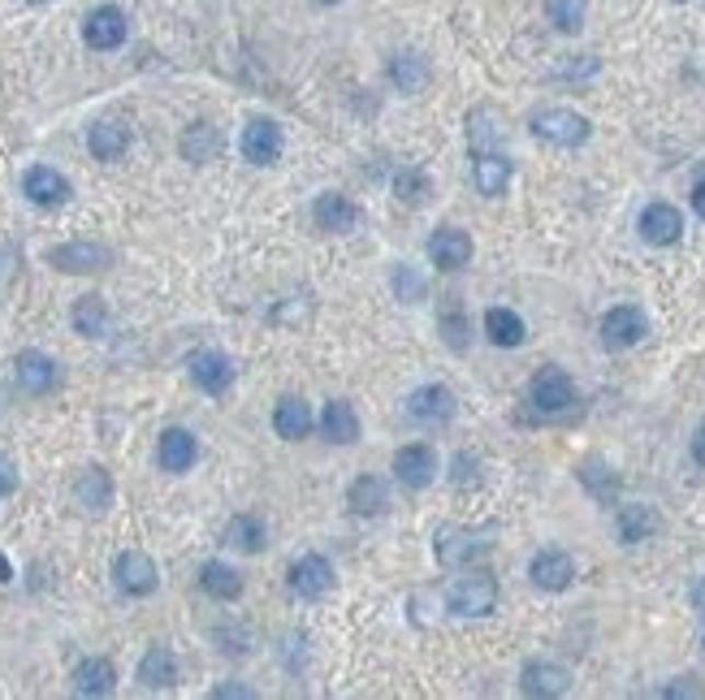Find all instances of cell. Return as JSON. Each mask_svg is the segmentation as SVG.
Wrapping results in <instances>:
<instances>
[{"label":"cell","mask_w":705,"mask_h":700,"mask_svg":"<svg viewBox=\"0 0 705 700\" xmlns=\"http://www.w3.org/2000/svg\"><path fill=\"white\" fill-rule=\"evenodd\" d=\"M485 338H489L494 347H520V342L529 338V329H524L520 312H511V307H489V312H485Z\"/></svg>","instance_id":"d4e9b609"},{"label":"cell","mask_w":705,"mask_h":700,"mask_svg":"<svg viewBox=\"0 0 705 700\" xmlns=\"http://www.w3.org/2000/svg\"><path fill=\"white\" fill-rule=\"evenodd\" d=\"M529 398L541 416H563V411L576 402V385H571V376H567L563 368L550 363V368H541V372L532 376Z\"/></svg>","instance_id":"277c9868"},{"label":"cell","mask_w":705,"mask_h":700,"mask_svg":"<svg viewBox=\"0 0 705 700\" xmlns=\"http://www.w3.org/2000/svg\"><path fill=\"white\" fill-rule=\"evenodd\" d=\"M693 606H697V610L705 614V580L697 584V588H693Z\"/></svg>","instance_id":"816d5d0a"},{"label":"cell","mask_w":705,"mask_h":700,"mask_svg":"<svg viewBox=\"0 0 705 700\" xmlns=\"http://www.w3.org/2000/svg\"><path fill=\"white\" fill-rule=\"evenodd\" d=\"M18 385L26 394H48L57 385V363L44 350H22L18 354Z\"/></svg>","instance_id":"7402d4cb"},{"label":"cell","mask_w":705,"mask_h":700,"mask_svg":"<svg viewBox=\"0 0 705 700\" xmlns=\"http://www.w3.org/2000/svg\"><path fill=\"white\" fill-rule=\"evenodd\" d=\"M290 588H294L299 597H308V602L325 597V593L334 588V567H330V558H321V553L299 558V562L290 567Z\"/></svg>","instance_id":"30bf717a"},{"label":"cell","mask_w":705,"mask_h":700,"mask_svg":"<svg viewBox=\"0 0 705 700\" xmlns=\"http://www.w3.org/2000/svg\"><path fill=\"white\" fill-rule=\"evenodd\" d=\"M325 4H334V0H325Z\"/></svg>","instance_id":"db71d44e"},{"label":"cell","mask_w":705,"mask_h":700,"mask_svg":"<svg viewBox=\"0 0 705 700\" xmlns=\"http://www.w3.org/2000/svg\"><path fill=\"white\" fill-rule=\"evenodd\" d=\"M31 4H44V0H31Z\"/></svg>","instance_id":"f5cc1de1"},{"label":"cell","mask_w":705,"mask_h":700,"mask_svg":"<svg viewBox=\"0 0 705 700\" xmlns=\"http://www.w3.org/2000/svg\"><path fill=\"white\" fill-rule=\"evenodd\" d=\"M199 584H204V593L217 597V602H234V597L243 593V575H239L234 567H226V562H204Z\"/></svg>","instance_id":"d6a6232c"},{"label":"cell","mask_w":705,"mask_h":700,"mask_svg":"<svg viewBox=\"0 0 705 700\" xmlns=\"http://www.w3.org/2000/svg\"><path fill=\"white\" fill-rule=\"evenodd\" d=\"M649 334V316L636 303H619L602 316V347L606 350H627L636 347Z\"/></svg>","instance_id":"5b68a950"},{"label":"cell","mask_w":705,"mask_h":700,"mask_svg":"<svg viewBox=\"0 0 705 700\" xmlns=\"http://www.w3.org/2000/svg\"><path fill=\"white\" fill-rule=\"evenodd\" d=\"M454 394L446 385H420L412 398H407V416L420 420V424H446L454 420Z\"/></svg>","instance_id":"4fadbf2b"},{"label":"cell","mask_w":705,"mask_h":700,"mask_svg":"<svg viewBox=\"0 0 705 700\" xmlns=\"http://www.w3.org/2000/svg\"><path fill=\"white\" fill-rule=\"evenodd\" d=\"M580 480L593 489V498H598V502H611V498H615V489H619V476H611L602 463H585Z\"/></svg>","instance_id":"f35d334b"},{"label":"cell","mask_w":705,"mask_h":700,"mask_svg":"<svg viewBox=\"0 0 705 700\" xmlns=\"http://www.w3.org/2000/svg\"><path fill=\"white\" fill-rule=\"evenodd\" d=\"M273 429L281 441H299L312 433V411L303 398H281L277 411H273Z\"/></svg>","instance_id":"484cf974"},{"label":"cell","mask_w":705,"mask_h":700,"mask_svg":"<svg viewBox=\"0 0 705 700\" xmlns=\"http://www.w3.org/2000/svg\"><path fill=\"white\" fill-rule=\"evenodd\" d=\"M217 152H221V135H217V126H208V121L186 126V135H182V156H186L190 165H204V161H212Z\"/></svg>","instance_id":"1f68e13d"},{"label":"cell","mask_w":705,"mask_h":700,"mask_svg":"<svg viewBox=\"0 0 705 700\" xmlns=\"http://www.w3.org/2000/svg\"><path fill=\"white\" fill-rule=\"evenodd\" d=\"M186 368H190V381H195L204 394H221V389H230V381H234V368H230V359H226L221 350H195Z\"/></svg>","instance_id":"5bb4252c"},{"label":"cell","mask_w":705,"mask_h":700,"mask_svg":"<svg viewBox=\"0 0 705 700\" xmlns=\"http://www.w3.org/2000/svg\"><path fill=\"white\" fill-rule=\"evenodd\" d=\"M22 190H26V199L39 203V208H57V203L70 199V182L57 174V170H48V165H35L31 174L22 177Z\"/></svg>","instance_id":"e0dca14e"},{"label":"cell","mask_w":705,"mask_h":700,"mask_svg":"<svg viewBox=\"0 0 705 700\" xmlns=\"http://www.w3.org/2000/svg\"><path fill=\"white\" fill-rule=\"evenodd\" d=\"M88 148L95 161H117V156H126V148H130V126L117 121V117L95 121L88 135Z\"/></svg>","instance_id":"ffe728a7"},{"label":"cell","mask_w":705,"mask_h":700,"mask_svg":"<svg viewBox=\"0 0 705 700\" xmlns=\"http://www.w3.org/2000/svg\"><path fill=\"white\" fill-rule=\"evenodd\" d=\"M693 212L705 221V177H697V182H693Z\"/></svg>","instance_id":"c3c4849f"},{"label":"cell","mask_w":705,"mask_h":700,"mask_svg":"<svg viewBox=\"0 0 705 700\" xmlns=\"http://www.w3.org/2000/svg\"><path fill=\"white\" fill-rule=\"evenodd\" d=\"M394 290H398L407 303H416V299H425V277L412 272V268H398V272H394Z\"/></svg>","instance_id":"60d3db41"},{"label":"cell","mask_w":705,"mask_h":700,"mask_svg":"<svg viewBox=\"0 0 705 700\" xmlns=\"http://www.w3.org/2000/svg\"><path fill=\"white\" fill-rule=\"evenodd\" d=\"M117 688V670L108 657H91L74 670V692L79 697H108Z\"/></svg>","instance_id":"4316f807"},{"label":"cell","mask_w":705,"mask_h":700,"mask_svg":"<svg viewBox=\"0 0 705 700\" xmlns=\"http://www.w3.org/2000/svg\"><path fill=\"white\" fill-rule=\"evenodd\" d=\"M467 139L476 152H494V143L502 139V126H498V113L494 108H476L467 117Z\"/></svg>","instance_id":"d590c367"},{"label":"cell","mask_w":705,"mask_h":700,"mask_svg":"<svg viewBox=\"0 0 705 700\" xmlns=\"http://www.w3.org/2000/svg\"><path fill=\"white\" fill-rule=\"evenodd\" d=\"M195 454H199V445H195V438L186 429H170V433H161V441H157V463L165 471H174V476L195 463Z\"/></svg>","instance_id":"603a6c76"},{"label":"cell","mask_w":705,"mask_h":700,"mask_svg":"<svg viewBox=\"0 0 705 700\" xmlns=\"http://www.w3.org/2000/svg\"><path fill=\"white\" fill-rule=\"evenodd\" d=\"M74 498H79V506H88L91 515L108 511L113 506V480H108V471L104 467H88L79 476V485H74Z\"/></svg>","instance_id":"f1b7e54d"},{"label":"cell","mask_w":705,"mask_h":700,"mask_svg":"<svg viewBox=\"0 0 705 700\" xmlns=\"http://www.w3.org/2000/svg\"><path fill=\"white\" fill-rule=\"evenodd\" d=\"M243 156L252 165H273L281 156V126L268 121V117L247 121V130H243Z\"/></svg>","instance_id":"9a60e30c"},{"label":"cell","mask_w":705,"mask_h":700,"mask_svg":"<svg viewBox=\"0 0 705 700\" xmlns=\"http://www.w3.org/2000/svg\"><path fill=\"white\" fill-rule=\"evenodd\" d=\"M321 433L330 441H338V445H355V441H359V416H355L351 402L334 398V402L325 407V416H321Z\"/></svg>","instance_id":"f546056e"},{"label":"cell","mask_w":705,"mask_h":700,"mask_svg":"<svg viewBox=\"0 0 705 700\" xmlns=\"http://www.w3.org/2000/svg\"><path fill=\"white\" fill-rule=\"evenodd\" d=\"M532 135L554 148H580V143H589L593 126L576 108H541V113H532Z\"/></svg>","instance_id":"7a4b0ae2"},{"label":"cell","mask_w":705,"mask_h":700,"mask_svg":"<svg viewBox=\"0 0 705 700\" xmlns=\"http://www.w3.org/2000/svg\"><path fill=\"white\" fill-rule=\"evenodd\" d=\"M394 190H398V199H407V203H425V199H429V177L420 174V170H403V174L394 177Z\"/></svg>","instance_id":"ab89813d"},{"label":"cell","mask_w":705,"mask_h":700,"mask_svg":"<svg viewBox=\"0 0 705 700\" xmlns=\"http://www.w3.org/2000/svg\"><path fill=\"white\" fill-rule=\"evenodd\" d=\"M446 342L454 350H463L467 347V338H463V316L454 312V316H446Z\"/></svg>","instance_id":"ee69618b"},{"label":"cell","mask_w":705,"mask_h":700,"mask_svg":"<svg viewBox=\"0 0 705 700\" xmlns=\"http://www.w3.org/2000/svg\"><path fill=\"white\" fill-rule=\"evenodd\" d=\"M520 688H524V697H536V700L567 697L571 675H567V666H558V662H529L524 675H520Z\"/></svg>","instance_id":"8fae6325"},{"label":"cell","mask_w":705,"mask_h":700,"mask_svg":"<svg viewBox=\"0 0 705 700\" xmlns=\"http://www.w3.org/2000/svg\"><path fill=\"white\" fill-rule=\"evenodd\" d=\"M312 217H316V225L325 234H351L355 225H359V208H355L347 195H321L316 208H312Z\"/></svg>","instance_id":"44dd1931"},{"label":"cell","mask_w":705,"mask_h":700,"mask_svg":"<svg viewBox=\"0 0 705 700\" xmlns=\"http://www.w3.org/2000/svg\"><path fill=\"white\" fill-rule=\"evenodd\" d=\"M585 13H589V0H550L545 4V18L563 31V35H576L585 26Z\"/></svg>","instance_id":"8d00e7d4"},{"label":"cell","mask_w":705,"mask_h":700,"mask_svg":"<svg viewBox=\"0 0 705 700\" xmlns=\"http://www.w3.org/2000/svg\"><path fill=\"white\" fill-rule=\"evenodd\" d=\"M48 260L57 264L61 272H100L113 264V252L100 247V243H66V247H53Z\"/></svg>","instance_id":"2e32d148"},{"label":"cell","mask_w":705,"mask_h":700,"mask_svg":"<svg viewBox=\"0 0 705 700\" xmlns=\"http://www.w3.org/2000/svg\"><path fill=\"white\" fill-rule=\"evenodd\" d=\"M74 329L83 338H104L108 334V307H104L100 294H88V299L74 303Z\"/></svg>","instance_id":"e575fe53"},{"label":"cell","mask_w":705,"mask_h":700,"mask_svg":"<svg viewBox=\"0 0 705 700\" xmlns=\"http://www.w3.org/2000/svg\"><path fill=\"white\" fill-rule=\"evenodd\" d=\"M226 536H230L239 549H247V553H261V549H265V524H261L256 515H234L230 527H226Z\"/></svg>","instance_id":"74e56055"},{"label":"cell","mask_w":705,"mask_h":700,"mask_svg":"<svg viewBox=\"0 0 705 700\" xmlns=\"http://www.w3.org/2000/svg\"><path fill=\"white\" fill-rule=\"evenodd\" d=\"M429 260L438 264L441 272H454V268H463V264L472 260V238H467L463 230L446 225V230H438V234L429 238Z\"/></svg>","instance_id":"ac0fdd59"},{"label":"cell","mask_w":705,"mask_h":700,"mask_svg":"<svg viewBox=\"0 0 705 700\" xmlns=\"http://www.w3.org/2000/svg\"><path fill=\"white\" fill-rule=\"evenodd\" d=\"M511 161L502 156V152H476V165H472V182H476V190L481 195H489V199H498V195H507V186H511Z\"/></svg>","instance_id":"d6986e66"},{"label":"cell","mask_w":705,"mask_h":700,"mask_svg":"<svg viewBox=\"0 0 705 700\" xmlns=\"http://www.w3.org/2000/svg\"><path fill=\"white\" fill-rule=\"evenodd\" d=\"M9 580H13V567H9V558L0 553V584H9Z\"/></svg>","instance_id":"f907efd6"},{"label":"cell","mask_w":705,"mask_h":700,"mask_svg":"<svg viewBox=\"0 0 705 700\" xmlns=\"http://www.w3.org/2000/svg\"><path fill=\"white\" fill-rule=\"evenodd\" d=\"M662 697H702V688L697 684H671V688H662Z\"/></svg>","instance_id":"7dc6e473"},{"label":"cell","mask_w":705,"mask_h":700,"mask_svg":"<svg viewBox=\"0 0 705 700\" xmlns=\"http://www.w3.org/2000/svg\"><path fill=\"white\" fill-rule=\"evenodd\" d=\"M347 506H351L355 515H381V511L390 506L385 480H381V476H359L351 485V493H347Z\"/></svg>","instance_id":"4dcf8cb0"},{"label":"cell","mask_w":705,"mask_h":700,"mask_svg":"<svg viewBox=\"0 0 705 700\" xmlns=\"http://www.w3.org/2000/svg\"><path fill=\"white\" fill-rule=\"evenodd\" d=\"M212 697H217V700H252L256 692H252V688H243V684H221Z\"/></svg>","instance_id":"bcb514c9"},{"label":"cell","mask_w":705,"mask_h":700,"mask_svg":"<svg viewBox=\"0 0 705 700\" xmlns=\"http://www.w3.org/2000/svg\"><path fill=\"white\" fill-rule=\"evenodd\" d=\"M446 606L459 618H485L498 606V580L489 571H467L446 588Z\"/></svg>","instance_id":"6da1fadb"},{"label":"cell","mask_w":705,"mask_h":700,"mask_svg":"<svg viewBox=\"0 0 705 700\" xmlns=\"http://www.w3.org/2000/svg\"><path fill=\"white\" fill-rule=\"evenodd\" d=\"M693 458H697V463L705 467V424L697 429V438H693Z\"/></svg>","instance_id":"681fc988"},{"label":"cell","mask_w":705,"mask_h":700,"mask_svg":"<svg viewBox=\"0 0 705 700\" xmlns=\"http://www.w3.org/2000/svg\"><path fill=\"white\" fill-rule=\"evenodd\" d=\"M113 580H117V588H122L126 597H148V593H157V584H161L157 562H152L148 553H139V549H126V553L113 562Z\"/></svg>","instance_id":"8992f818"},{"label":"cell","mask_w":705,"mask_h":700,"mask_svg":"<svg viewBox=\"0 0 705 700\" xmlns=\"http://www.w3.org/2000/svg\"><path fill=\"white\" fill-rule=\"evenodd\" d=\"M472 463H476L472 454H459V458H454V485H472V480H476V471H467Z\"/></svg>","instance_id":"f6af8a7d"},{"label":"cell","mask_w":705,"mask_h":700,"mask_svg":"<svg viewBox=\"0 0 705 700\" xmlns=\"http://www.w3.org/2000/svg\"><path fill=\"white\" fill-rule=\"evenodd\" d=\"M394 476H398V485H407V489H429L434 476H438V454H434V445H425V441L403 445V450L394 454Z\"/></svg>","instance_id":"52a82bcc"},{"label":"cell","mask_w":705,"mask_h":700,"mask_svg":"<svg viewBox=\"0 0 705 700\" xmlns=\"http://www.w3.org/2000/svg\"><path fill=\"white\" fill-rule=\"evenodd\" d=\"M83 39H88L95 52H113L126 44V13L113 9V4H100L91 9L88 22H83Z\"/></svg>","instance_id":"9c48e42d"},{"label":"cell","mask_w":705,"mask_h":700,"mask_svg":"<svg viewBox=\"0 0 705 700\" xmlns=\"http://www.w3.org/2000/svg\"><path fill=\"white\" fill-rule=\"evenodd\" d=\"M654 532H658L654 506H645V502L619 506V540H623V545H640V540H649Z\"/></svg>","instance_id":"83f0119b"},{"label":"cell","mask_w":705,"mask_h":700,"mask_svg":"<svg viewBox=\"0 0 705 700\" xmlns=\"http://www.w3.org/2000/svg\"><path fill=\"white\" fill-rule=\"evenodd\" d=\"M13 489H18V467L9 454H0V498H9Z\"/></svg>","instance_id":"b9f144b4"},{"label":"cell","mask_w":705,"mask_h":700,"mask_svg":"<svg viewBox=\"0 0 705 700\" xmlns=\"http://www.w3.org/2000/svg\"><path fill=\"white\" fill-rule=\"evenodd\" d=\"M554 74H558V79H580V74H598V61H593V57H585V61H571V66H558Z\"/></svg>","instance_id":"7bdbcfd3"},{"label":"cell","mask_w":705,"mask_h":700,"mask_svg":"<svg viewBox=\"0 0 705 700\" xmlns=\"http://www.w3.org/2000/svg\"><path fill=\"white\" fill-rule=\"evenodd\" d=\"M139 684H143V688H174L177 684L174 649H165V644L148 649V653H143V662H139Z\"/></svg>","instance_id":"cb8c5ba5"},{"label":"cell","mask_w":705,"mask_h":700,"mask_svg":"<svg viewBox=\"0 0 705 700\" xmlns=\"http://www.w3.org/2000/svg\"><path fill=\"white\" fill-rule=\"evenodd\" d=\"M680 234H684L680 208H671V203H649V208L640 212V238H645V243L671 247V243H680Z\"/></svg>","instance_id":"7c38bea8"},{"label":"cell","mask_w":705,"mask_h":700,"mask_svg":"<svg viewBox=\"0 0 705 700\" xmlns=\"http://www.w3.org/2000/svg\"><path fill=\"white\" fill-rule=\"evenodd\" d=\"M529 575L541 593H563V588H571V580H576V562H571V553H563V549H541V553L529 562Z\"/></svg>","instance_id":"ba28073f"},{"label":"cell","mask_w":705,"mask_h":700,"mask_svg":"<svg viewBox=\"0 0 705 700\" xmlns=\"http://www.w3.org/2000/svg\"><path fill=\"white\" fill-rule=\"evenodd\" d=\"M494 532H485V527H438V540H434V553H438L441 567H467L472 558H481L494 540H489Z\"/></svg>","instance_id":"3957f363"},{"label":"cell","mask_w":705,"mask_h":700,"mask_svg":"<svg viewBox=\"0 0 705 700\" xmlns=\"http://www.w3.org/2000/svg\"><path fill=\"white\" fill-rule=\"evenodd\" d=\"M390 79H394L398 91H425V83H429V61L420 52H398L390 61Z\"/></svg>","instance_id":"836d02e7"}]
</instances>
